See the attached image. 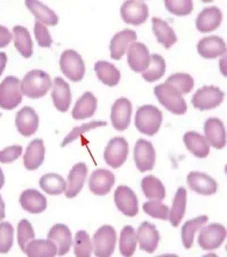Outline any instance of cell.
Here are the masks:
<instances>
[{"label": "cell", "instance_id": "60d3db41", "mask_svg": "<svg viewBox=\"0 0 227 257\" xmlns=\"http://www.w3.org/2000/svg\"><path fill=\"white\" fill-rule=\"evenodd\" d=\"M166 83L172 85L180 95L189 94L194 89V81L191 75L186 73H177L168 77Z\"/></svg>", "mask_w": 227, "mask_h": 257}, {"label": "cell", "instance_id": "cb8c5ba5", "mask_svg": "<svg viewBox=\"0 0 227 257\" xmlns=\"http://www.w3.org/2000/svg\"><path fill=\"white\" fill-rule=\"evenodd\" d=\"M197 52L204 59H216L226 54V42L219 37H206L200 40Z\"/></svg>", "mask_w": 227, "mask_h": 257}, {"label": "cell", "instance_id": "9a60e30c", "mask_svg": "<svg viewBox=\"0 0 227 257\" xmlns=\"http://www.w3.org/2000/svg\"><path fill=\"white\" fill-rule=\"evenodd\" d=\"M116 183L114 174L105 169H98L92 172L88 179V188L96 195H106L111 192Z\"/></svg>", "mask_w": 227, "mask_h": 257}, {"label": "cell", "instance_id": "7dc6e473", "mask_svg": "<svg viewBox=\"0 0 227 257\" xmlns=\"http://www.w3.org/2000/svg\"><path fill=\"white\" fill-rule=\"evenodd\" d=\"M14 228L10 222L0 223V254H7L13 245Z\"/></svg>", "mask_w": 227, "mask_h": 257}, {"label": "cell", "instance_id": "2e32d148", "mask_svg": "<svg viewBox=\"0 0 227 257\" xmlns=\"http://www.w3.org/2000/svg\"><path fill=\"white\" fill-rule=\"evenodd\" d=\"M186 181L191 190L202 195H212L218 190L217 181L204 172L192 171L188 174Z\"/></svg>", "mask_w": 227, "mask_h": 257}, {"label": "cell", "instance_id": "836d02e7", "mask_svg": "<svg viewBox=\"0 0 227 257\" xmlns=\"http://www.w3.org/2000/svg\"><path fill=\"white\" fill-rule=\"evenodd\" d=\"M94 71L99 81L108 87H116L122 78V74L116 69V67L106 61H98L96 63Z\"/></svg>", "mask_w": 227, "mask_h": 257}, {"label": "cell", "instance_id": "30bf717a", "mask_svg": "<svg viewBox=\"0 0 227 257\" xmlns=\"http://www.w3.org/2000/svg\"><path fill=\"white\" fill-rule=\"evenodd\" d=\"M120 14H122V20L126 24L140 26L147 21L148 17H150V10L144 2L130 0V2L122 4V9H120Z\"/></svg>", "mask_w": 227, "mask_h": 257}, {"label": "cell", "instance_id": "484cf974", "mask_svg": "<svg viewBox=\"0 0 227 257\" xmlns=\"http://www.w3.org/2000/svg\"><path fill=\"white\" fill-rule=\"evenodd\" d=\"M20 205L32 214H40L47 209V198L36 190H26L20 195Z\"/></svg>", "mask_w": 227, "mask_h": 257}, {"label": "cell", "instance_id": "4316f807", "mask_svg": "<svg viewBox=\"0 0 227 257\" xmlns=\"http://www.w3.org/2000/svg\"><path fill=\"white\" fill-rule=\"evenodd\" d=\"M46 148L42 139H34L30 143L24 156V165L27 170H38L44 160Z\"/></svg>", "mask_w": 227, "mask_h": 257}, {"label": "cell", "instance_id": "ab89813d", "mask_svg": "<svg viewBox=\"0 0 227 257\" xmlns=\"http://www.w3.org/2000/svg\"><path fill=\"white\" fill-rule=\"evenodd\" d=\"M166 73V61L161 55L152 54L150 56V66L142 73L144 80L147 82H156Z\"/></svg>", "mask_w": 227, "mask_h": 257}, {"label": "cell", "instance_id": "d590c367", "mask_svg": "<svg viewBox=\"0 0 227 257\" xmlns=\"http://www.w3.org/2000/svg\"><path fill=\"white\" fill-rule=\"evenodd\" d=\"M38 184H40L42 190L50 195H60L66 190V180L58 173L44 174V177H41Z\"/></svg>", "mask_w": 227, "mask_h": 257}, {"label": "cell", "instance_id": "f907efd6", "mask_svg": "<svg viewBox=\"0 0 227 257\" xmlns=\"http://www.w3.org/2000/svg\"><path fill=\"white\" fill-rule=\"evenodd\" d=\"M12 38L13 34L10 33L8 28L0 25V48H4L7 45H10V42L12 41Z\"/></svg>", "mask_w": 227, "mask_h": 257}, {"label": "cell", "instance_id": "4fadbf2b", "mask_svg": "<svg viewBox=\"0 0 227 257\" xmlns=\"http://www.w3.org/2000/svg\"><path fill=\"white\" fill-rule=\"evenodd\" d=\"M127 62L136 73H144L150 66V55L147 46L142 42H133L127 48Z\"/></svg>", "mask_w": 227, "mask_h": 257}, {"label": "cell", "instance_id": "277c9868", "mask_svg": "<svg viewBox=\"0 0 227 257\" xmlns=\"http://www.w3.org/2000/svg\"><path fill=\"white\" fill-rule=\"evenodd\" d=\"M22 102L21 81L16 76H7L0 83V108L4 110L16 109Z\"/></svg>", "mask_w": 227, "mask_h": 257}, {"label": "cell", "instance_id": "1f68e13d", "mask_svg": "<svg viewBox=\"0 0 227 257\" xmlns=\"http://www.w3.org/2000/svg\"><path fill=\"white\" fill-rule=\"evenodd\" d=\"M186 190L184 187H180L177 190L175 198H174L172 206V208L169 209V215L168 219L172 223V227H178L180 221L184 217V214H186Z\"/></svg>", "mask_w": 227, "mask_h": 257}, {"label": "cell", "instance_id": "8fae6325", "mask_svg": "<svg viewBox=\"0 0 227 257\" xmlns=\"http://www.w3.org/2000/svg\"><path fill=\"white\" fill-rule=\"evenodd\" d=\"M114 203L120 212L126 216H136L139 213V202L136 193L128 186L122 185L114 192Z\"/></svg>", "mask_w": 227, "mask_h": 257}, {"label": "cell", "instance_id": "603a6c76", "mask_svg": "<svg viewBox=\"0 0 227 257\" xmlns=\"http://www.w3.org/2000/svg\"><path fill=\"white\" fill-rule=\"evenodd\" d=\"M88 176V166L84 163H77L75 166L70 170L68 181H66V198L72 199L80 194L83 190L85 179Z\"/></svg>", "mask_w": 227, "mask_h": 257}, {"label": "cell", "instance_id": "d6a6232c", "mask_svg": "<svg viewBox=\"0 0 227 257\" xmlns=\"http://www.w3.org/2000/svg\"><path fill=\"white\" fill-rule=\"evenodd\" d=\"M12 34L14 38V46H16V51L24 58H30L33 55V41H32L30 34L27 28L22 26H14Z\"/></svg>", "mask_w": 227, "mask_h": 257}, {"label": "cell", "instance_id": "44dd1931", "mask_svg": "<svg viewBox=\"0 0 227 257\" xmlns=\"http://www.w3.org/2000/svg\"><path fill=\"white\" fill-rule=\"evenodd\" d=\"M52 98L56 110L61 112H66L72 104V90L70 85L62 77H56L52 83Z\"/></svg>", "mask_w": 227, "mask_h": 257}, {"label": "cell", "instance_id": "5b68a950", "mask_svg": "<svg viewBox=\"0 0 227 257\" xmlns=\"http://www.w3.org/2000/svg\"><path fill=\"white\" fill-rule=\"evenodd\" d=\"M225 98V92L216 85L200 88L192 97V106L198 110H212L217 108Z\"/></svg>", "mask_w": 227, "mask_h": 257}, {"label": "cell", "instance_id": "681fc988", "mask_svg": "<svg viewBox=\"0 0 227 257\" xmlns=\"http://www.w3.org/2000/svg\"><path fill=\"white\" fill-rule=\"evenodd\" d=\"M22 155V148L20 145H13L0 151V163L10 164L16 160Z\"/></svg>", "mask_w": 227, "mask_h": 257}, {"label": "cell", "instance_id": "ffe728a7", "mask_svg": "<svg viewBox=\"0 0 227 257\" xmlns=\"http://www.w3.org/2000/svg\"><path fill=\"white\" fill-rule=\"evenodd\" d=\"M222 20V11L217 6L205 7L198 14L196 19V27L200 33H210L220 26Z\"/></svg>", "mask_w": 227, "mask_h": 257}, {"label": "cell", "instance_id": "6da1fadb", "mask_svg": "<svg viewBox=\"0 0 227 257\" xmlns=\"http://www.w3.org/2000/svg\"><path fill=\"white\" fill-rule=\"evenodd\" d=\"M52 88V78L46 71L33 69L24 75L21 81V91L28 98L38 99L47 95Z\"/></svg>", "mask_w": 227, "mask_h": 257}, {"label": "cell", "instance_id": "b9f144b4", "mask_svg": "<svg viewBox=\"0 0 227 257\" xmlns=\"http://www.w3.org/2000/svg\"><path fill=\"white\" fill-rule=\"evenodd\" d=\"M94 250V244L86 231L80 230L75 235L74 252L77 257H90Z\"/></svg>", "mask_w": 227, "mask_h": 257}, {"label": "cell", "instance_id": "e0dca14e", "mask_svg": "<svg viewBox=\"0 0 227 257\" xmlns=\"http://www.w3.org/2000/svg\"><path fill=\"white\" fill-rule=\"evenodd\" d=\"M136 238L141 250L152 254L158 247L160 233L154 224L150 223L148 221H144L136 231Z\"/></svg>", "mask_w": 227, "mask_h": 257}, {"label": "cell", "instance_id": "816d5d0a", "mask_svg": "<svg viewBox=\"0 0 227 257\" xmlns=\"http://www.w3.org/2000/svg\"><path fill=\"white\" fill-rule=\"evenodd\" d=\"M7 55L5 53H0V76H2L4 70H5L6 68V63H7Z\"/></svg>", "mask_w": 227, "mask_h": 257}, {"label": "cell", "instance_id": "74e56055", "mask_svg": "<svg viewBox=\"0 0 227 257\" xmlns=\"http://www.w3.org/2000/svg\"><path fill=\"white\" fill-rule=\"evenodd\" d=\"M141 188L147 199L162 201L166 198V188L162 181L154 176L144 177L141 181Z\"/></svg>", "mask_w": 227, "mask_h": 257}, {"label": "cell", "instance_id": "ba28073f", "mask_svg": "<svg viewBox=\"0 0 227 257\" xmlns=\"http://www.w3.org/2000/svg\"><path fill=\"white\" fill-rule=\"evenodd\" d=\"M116 233L112 226H102L94 235V252L97 257H110L116 248Z\"/></svg>", "mask_w": 227, "mask_h": 257}, {"label": "cell", "instance_id": "f5cc1de1", "mask_svg": "<svg viewBox=\"0 0 227 257\" xmlns=\"http://www.w3.org/2000/svg\"><path fill=\"white\" fill-rule=\"evenodd\" d=\"M5 219V202L0 195V221Z\"/></svg>", "mask_w": 227, "mask_h": 257}, {"label": "cell", "instance_id": "c3c4849f", "mask_svg": "<svg viewBox=\"0 0 227 257\" xmlns=\"http://www.w3.org/2000/svg\"><path fill=\"white\" fill-rule=\"evenodd\" d=\"M34 34L36 38L38 45L42 48H50L52 45V39L50 37V33L47 30V27L44 24H41L40 21H35L34 26Z\"/></svg>", "mask_w": 227, "mask_h": 257}, {"label": "cell", "instance_id": "ee69618b", "mask_svg": "<svg viewBox=\"0 0 227 257\" xmlns=\"http://www.w3.org/2000/svg\"><path fill=\"white\" fill-rule=\"evenodd\" d=\"M106 125H108V123L106 122H88V123L83 124V125H80V126L74 127L72 130L70 131V134L66 136L64 139H63V142L61 143V146L62 148H64V146L69 145L70 143L75 142L76 139H78V137H80V136L85 134V132H88V131L94 130V128L99 127V126H106Z\"/></svg>", "mask_w": 227, "mask_h": 257}, {"label": "cell", "instance_id": "7a4b0ae2", "mask_svg": "<svg viewBox=\"0 0 227 257\" xmlns=\"http://www.w3.org/2000/svg\"><path fill=\"white\" fill-rule=\"evenodd\" d=\"M154 94L158 102L170 112L175 115H184L188 111V105L183 96L172 85L162 83L154 88Z\"/></svg>", "mask_w": 227, "mask_h": 257}, {"label": "cell", "instance_id": "52a82bcc", "mask_svg": "<svg viewBox=\"0 0 227 257\" xmlns=\"http://www.w3.org/2000/svg\"><path fill=\"white\" fill-rule=\"evenodd\" d=\"M226 228L220 223H212L200 228L198 235V244L203 250H214L218 249L226 240Z\"/></svg>", "mask_w": 227, "mask_h": 257}, {"label": "cell", "instance_id": "8992f818", "mask_svg": "<svg viewBox=\"0 0 227 257\" xmlns=\"http://www.w3.org/2000/svg\"><path fill=\"white\" fill-rule=\"evenodd\" d=\"M61 71L72 82H80L85 75V64L82 56L72 49L62 53L60 59Z\"/></svg>", "mask_w": 227, "mask_h": 257}, {"label": "cell", "instance_id": "7bdbcfd3", "mask_svg": "<svg viewBox=\"0 0 227 257\" xmlns=\"http://www.w3.org/2000/svg\"><path fill=\"white\" fill-rule=\"evenodd\" d=\"M144 212L148 215L160 220H168L169 215V207L163 205L161 201L155 200V201H147L142 206Z\"/></svg>", "mask_w": 227, "mask_h": 257}, {"label": "cell", "instance_id": "7402d4cb", "mask_svg": "<svg viewBox=\"0 0 227 257\" xmlns=\"http://www.w3.org/2000/svg\"><path fill=\"white\" fill-rule=\"evenodd\" d=\"M48 240L54 242L58 247V255L63 256L68 254L72 244V234L69 227L62 223H56L50 228L48 233Z\"/></svg>", "mask_w": 227, "mask_h": 257}, {"label": "cell", "instance_id": "8d00e7d4", "mask_svg": "<svg viewBox=\"0 0 227 257\" xmlns=\"http://www.w3.org/2000/svg\"><path fill=\"white\" fill-rule=\"evenodd\" d=\"M208 220V216L202 215L186 221V222L184 223V226L182 227V242L184 248L190 249L192 247L194 241V234H196V231L200 230L202 227L205 226Z\"/></svg>", "mask_w": 227, "mask_h": 257}, {"label": "cell", "instance_id": "4dcf8cb0", "mask_svg": "<svg viewBox=\"0 0 227 257\" xmlns=\"http://www.w3.org/2000/svg\"><path fill=\"white\" fill-rule=\"evenodd\" d=\"M26 6L28 10L33 13V16L36 18L38 21L41 24L47 25V26H56L58 24V17L54 11L49 9L41 2H35V0H27Z\"/></svg>", "mask_w": 227, "mask_h": 257}, {"label": "cell", "instance_id": "d6986e66", "mask_svg": "<svg viewBox=\"0 0 227 257\" xmlns=\"http://www.w3.org/2000/svg\"><path fill=\"white\" fill-rule=\"evenodd\" d=\"M16 126L24 137H30L38 128V116L30 106H24L16 115Z\"/></svg>", "mask_w": 227, "mask_h": 257}, {"label": "cell", "instance_id": "f35d334b", "mask_svg": "<svg viewBox=\"0 0 227 257\" xmlns=\"http://www.w3.org/2000/svg\"><path fill=\"white\" fill-rule=\"evenodd\" d=\"M138 244L136 231L132 226H125L122 228V234H120V254L125 257L132 256L136 252Z\"/></svg>", "mask_w": 227, "mask_h": 257}, {"label": "cell", "instance_id": "5bb4252c", "mask_svg": "<svg viewBox=\"0 0 227 257\" xmlns=\"http://www.w3.org/2000/svg\"><path fill=\"white\" fill-rule=\"evenodd\" d=\"M132 118V103L126 97H120L114 102L111 110V122L118 131L128 128Z\"/></svg>", "mask_w": 227, "mask_h": 257}, {"label": "cell", "instance_id": "db71d44e", "mask_svg": "<svg viewBox=\"0 0 227 257\" xmlns=\"http://www.w3.org/2000/svg\"><path fill=\"white\" fill-rule=\"evenodd\" d=\"M4 185H5V177H4V172H2V170L0 169V190H2Z\"/></svg>", "mask_w": 227, "mask_h": 257}, {"label": "cell", "instance_id": "f546056e", "mask_svg": "<svg viewBox=\"0 0 227 257\" xmlns=\"http://www.w3.org/2000/svg\"><path fill=\"white\" fill-rule=\"evenodd\" d=\"M186 149L197 158H205L210 153V144L203 136L194 131H189L183 136Z\"/></svg>", "mask_w": 227, "mask_h": 257}, {"label": "cell", "instance_id": "d4e9b609", "mask_svg": "<svg viewBox=\"0 0 227 257\" xmlns=\"http://www.w3.org/2000/svg\"><path fill=\"white\" fill-rule=\"evenodd\" d=\"M138 38L136 33L132 30H124L116 33L112 38L111 44H110V51H111V58L113 60H120L125 55L127 48L130 44L136 42Z\"/></svg>", "mask_w": 227, "mask_h": 257}, {"label": "cell", "instance_id": "ac0fdd59", "mask_svg": "<svg viewBox=\"0 0 227 257\" xmlns=\"http://www.w3.org/2000/svg\"><path fill=\"white\" fill-rule=\"evenodd\" d=\"M205 139L214 149H224L226 146V130L224 123L217 117L206 119L204 124Z\"/></svg>", "mask_w": 227, "mask_h": 257}, {"label": "cell", "instance_id": "f6af8a7d", "mask_svg": "<svg viewBox=\"0 0 227 257\" xmlns=\"http://www.w3.org/2000/svg\"><path fill=\"white\" fill-rule=\"evenodd\" d=\"M35 238V233L30 222L26 219H22L18 224V243L21 250L24 251L28 242Z\"/></svg>", "mask_w": 227, "mask_h": 257}, {"label": "cell", "instance_id": "3957f363", "mask_svg": "<svg viewBox=\"0 0 227 257\" xmlns=\"http://www.w3.org/2000/svg\"><path fill=\"white\" fill-rule=\"evenodd\" d=\"M163 120V113L155 105L139 106L136 115V126L141 134L154 136L158 132Z\"/></svg>", "mask_w": 227, "mask_h": 257}, {"label": "cell", "instance_id": "9c48e42d", "mask_svg": "<svg viewBox=\"0 0 227 257\" xmlns=\"http://www.w3.org/2000/svg\"><path fill=\"white\" fill-rule=\"evenodd\" d=\"M128 157V143L124 137H114L108 142L104 151L105 163L112 169H119Z\"/></svg>", "mask_w": 227, "mask_h": 257}, {"label": "cell", "instance_id": "bcb514c9", "mask_svg": "<svg viewBox=\"0 0 227 257\" xmlns=\"http://www.w3.org/2000/svg\"><path fill=\"white\" fill-rule=\"evenodd\" d=\"M166 9L177 17L188 16L192 12L194 3L191 0H166Z\"/></svg>", "mask_w": 227, "mask_h": 257}, {"label": "cell", "instance_id": "83f0119b", "mask_svg": "<svg viewBox=\"0 0 227 257\" xmlns=\"http://www.w3.org/2000/svg\"><path fill=\"white\" fill-rule=\"evenodd\" d=\"M97 110V98L90 91L84 92L78 98L72 110L74 119H86L91 118Z\"/></svg>", "mask_w": 227, "mask_h": 257}, {"label": "cell", "instance_id": "e575fe53", "mask_svg": "<svg viewBox=\"0 0 227 257\" xmlns=\"http://www.w3.org/2000/svg\"><path fill=\"white\" fill-rule=\"evenodd\" d=\"M24 254L30 257H52L58 254V247L54 242L48 240H32L24 249Z\"/></svg>", "mask_w": 227, "mask_h": 257}, {"label": "cell", "instance_id": "7c38bea8", "mask_svg": "<svg viewBox=\"0 0 227 257\" xmlns=\"http://www.w3.org/2000/svg\"><path fill=\"white\" fill-rule=\"evenodd\" d=\"M156 160L155 149L150 142L139 139L134 148V162L140 172H147L154 169Z\"/></svg>", "mask_w": 227, "mask_h": 257}, {"label": "cell", "instance_id": "f1b7e54d", "mask_svg": "<svg viewBox=\"0 0 227 257\" xmlns=\"http://www.w3.org/2000/svg\"><path fill=\"white\" fill-rule=\"evenodd\" d=\"M152 26L154 35L158 39V44H161L166 49H169L177 42V35L168 23L160 18H152Z\"/></svg>", "mask_w": 227, "mask_h": 257}]
</instances>
